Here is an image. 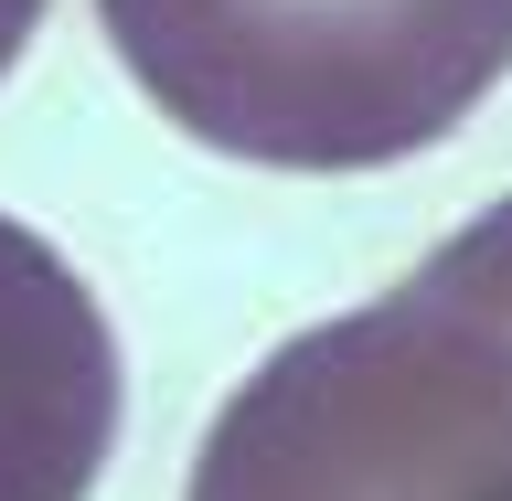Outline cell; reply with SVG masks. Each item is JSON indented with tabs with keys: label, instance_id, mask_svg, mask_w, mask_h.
Segmentation results:
<instances>
[{
	"label": "cell",
	"instance_id": "cell-1",
	"mask_svg": "<svg viewBox=\"0 0 512 501\" xmlns=\"http://www.w3.org/2000/svg\"><path fill=\"white\" fill-rule=\"evenodd\" d=\"M128 86L256 171H384L512 75V0H96Z\"/></svg>",
	"mask_w": 512,
	"mask_h": 501
},
{
	"label": "cell",
	"instance_id": "cell-2",
	"mask_svg": "<svg viewBox=\"0 0 512 501\" xmlns=\"http://www.w3.org/2000/svg\"><path fill=\"white\" fill-rule=\"evenodd\" d=\"M182 501H512V331L395 278L224 395Z\"/></svg>",
	"mask_w": 512,
	"mask_h": 501
},
{
	"label": "cell",
	"instance_id": "cell-3",
	"mask_svg": "<svg viewBox=\"0 0 512 501\" xmlns=\"http://www.w3.org/2000/svg\"><path fill=\"white\" fill-rule=\"evenodd\" d=\"M118 416L128 374L96 288L0 214V501H86Z\"/></svg>",
	"mask_w": 512,
	"mask_h": 501
},
{
	"label": "cell",
	"instance_id": "cell-4",
	"mask_svg": "<svg viewBox=\"0 0 512 501\" xmlns=\"http://www.w3.org/2000/svg\"><path fill=\"white\" fill-rule=\"evenodd\" d=\"M416 278L448 288V299H470V310H491L512 331V192L491 203V214H470L448 246H427V256H416Z\"/></svg>",
	"mask_w": 512,
	"mask_h": 501
},
{
	"label": "cell",
	"instance_id": "cell-5",
	"mask_svg": "<svg viewBox=\"0 0 512 501\" xmlns=\"http://www.w3.org/2000/svg\"><path fill=\"white\" fill-rule=\"evenodd\" d=\"M43 32V0H0V75L22 64V43Z\"/></svg>",
	"mask_w": 512,
	"mask_h": 501
}]
</instances>
